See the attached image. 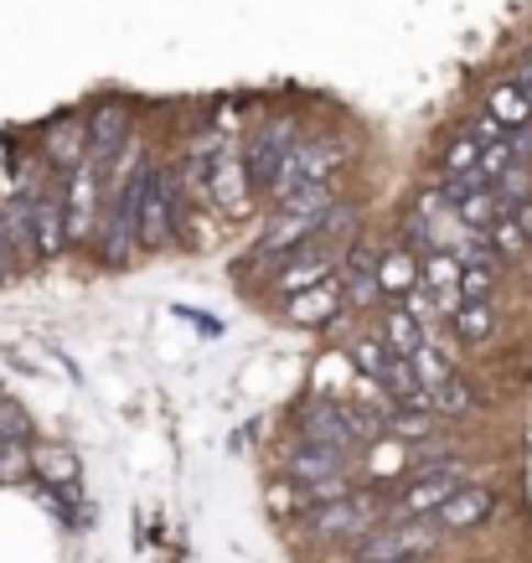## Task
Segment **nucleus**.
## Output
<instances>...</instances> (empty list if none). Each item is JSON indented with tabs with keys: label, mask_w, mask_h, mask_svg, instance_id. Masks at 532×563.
<instances>
[{
	"label": "nucleus",
	"mask_w": 532,
	"mask_h": 563,
	"mask_svg": "<svg viewBox=\"0 0 532 563\" xmlns=\"http://www.w3.org/2000/svg\"><path fill=\"white\" fill-rule=\"evenodd\" d=\"M16 233H11V222H5V202H0V285L16 274Z\"/></svg>",
	"instance_id": "32"
},
{
	"label": "nucleus",
	"mask_w": 532,
	"mask_h": 563,
	"mask_svg": "<svg viewBox=\"0 0 532 563\" xmlns=\"http://www.w3.org/2000/svg\"><path fill=\"white\" fill-rule=\"evenodd\" d=\"M248 191H254V181H248V166H243L239 155L228 151L223 161H218V176H212V207H223V212H243Z\"/></svg>",
	"instance_id": "17"
},
{
	"label": "nucleus",
	"mask_w": 532,
	"mask_h": 563,
	"mask_svg": "<svg viewBox=\"0 0 532 563\" xmlns=\"http://www.w3.org/2000/svg\"><path fill=\"white\" fill-rule=\"evenodd\" d=\"M124 151H130V109L124 103L93 109V120H88V161L103 166V172H114Z\"/></svg>",
	"instance_id": "12"
},
{
	"label": "nucleus",
	"mask_w": 532,
	"mask_h": 563,
	"mask_svg": "<svg viewBox=\"0 0 532 563\" xmlns=\"http://www.w3.org/2000/svg\"><path fill=\"white\" fill-rule=\"evenodd\" d=\"M409 362H413V373H419V383H424V388H440V383H450V377H455V362L445 357V346H434V336L424 346H419V352H409Z\"/></svg>",
	"instance_id": "24"
},
{
	"label": "nucleus",
	"mask_w": 532,
	"mask_h": 563,
	"mask_svg": "<svg viewBox=\"0 0 532 563\" xmlns=\"http://www.w3.org/2000/svg\"><path fill=\"white\" fill-rule=\"evenodd\" d=\"M465 486V465H445V471H419L394 501V522H413V517H434L450 496Z\"/></svg>",
	"instance_id": "10"
},
{
	"label": "nucleus",
	"mask_w": 532,
	"mask_h": 563,
	"mask_svg": "<svg viewBox=\"0 0 532 563\" xmlns=\"http://www.w3.org/2000/svg\"><path fill=\"white\" fill-rule=\"evenodd\" d=\"M300 145H306V135H300V120H295V114H279V120L264 124L254 135V145H248V155H243L254 191H275L285 166H290V155L300 151Z\"/></svg>",
	"instance_id": "5"
},
{
	"label": "nucleus",
	"mask_w": 532,
	"mask_h": 563,
	"mask_svg": "<svg viewBox=\"0 0 532 563\" xmlns=\"http://www.w3.org/2000/svg\"><path fill=\"white\" fill-rule=\"evenodd\" d=\"M346 166V145L336 135H321V140H306L300 151L290 155V166H285V176H279V187L269 191L275 202H285V197H295V191L306 187H331V176Z\"/></svg>",
	"instance_id": "6"
},
{
	"label": "nucleus",
	"mask_w": 532,
	"mask_h": 563,
	"mask_svg": "<svg viewBox=\"0 0 532 563\" xmlns=\"http://www.w3.org/2000/svg\"><path fill=\"white\" fill-rule=\"evenodd\" d=\"M32 465L47 481H57V486H73V481H78V455H73V450H63V444H57V450H36Z\"/></svg>",
	"instance_id": "27"
},
{
	"label": "nucleus",
	"mask_w": 532,
	"mask_h": 563,
	"mask_svg": "<svg viewBox=\"0 0 532 563\" xmlns=\"http://www.w3.org/2000/svg\"><path fill=\"white\" fill-rule=\"evenodd\" d=\"M419 274H424V254L413 243H394L383 249V300H403L409 290H419Z\"/></svg>",
	"instance_id": "16"
},
{
	"label": "nucleus",
	"mask_w": 532,
	"mask_h": 563,
	"mask_svg": "<svg viewBox=\"0 0 532 563\" xmlns=\"http://www.w3.org/2000/svg\"><path fill=\"white\" fill-rule=\"evenodd\" d=\"M430 398H434V413H440V419H470V413L486 409V393L476 388L470 377H461V373L450 377V383H440Z\"/></svg>",
	"instance_id": "18"
},
{
	"label": "nucleus",
	"mask_w": 532,
	"mask_h": 563,
	"mask_svg": "<svg viewBox=\"0 0 532 563\" xmlns=\"http://www.w3.org/2000/svg\"><path fill=\"white\" fill-rule=\"evenodd\" d=\"M481 155H486V145H476L470 135H461L445 155H440V176H476L481 172Z\"/></svg>",
	"instance_id": "26"
},
{
	"label": "nucleus",
	"mask_w": 532,
	"mask_h": 563,
	"mask_svg": "<svg viewBox=\"0 0 532 563\" xmlns=\"http://www.w3.org/2000/svg\"><path fill=\"white\" fill-rule=\"evenodd\" d=\"M486 233H491V243H497V254H501V258H522V254H528V249H532L528 228L517 222V212H501V218L491 222Z\"/></svg>",
	"instance_id": "25"
},
{
	"label": "nucleus",
	"mask_w": 532,
	"mask_h": 563,
	"mask_svg": "<svg viewBox=\"0 0 532 563\" xmlns=\"http://www.w3.org/2000/svg\"><path fill=\"white\" fill-rule=\"evenodd\" d=\"M512 84H517V88H522V93H528V99H532V63H528V68H517V78H512Z\"/></svg>",
	"instance_id": "33"
},
{
	"label": "nucleus",
	"mask_w": 532,
	"mask_h": 563,
	"mask_svg": "<svg viewBox=\"0 0 532 563\" xmlns=\"http://www.w3.org/2000/svg\"><path fill=\"white\" fill-rule=\"evenodd\" d=\"M450 325H455V336H461L465 346H481L497 336V306H491V300H470V306H461L450 316Z\"/></svg>",
	"instance_id": "21"
},
{
	"label": "nucleus",
	"mask_w": 532,
	"mask_h": 563,
	"mask_svg": "<svg viewBox=\"0 0 532 563\" xmlns=\"http://www.w3.org/2000/svg\"><path fill=\"white\" fill-rule=\"evenodd\" d=\"M378 336L394 346L398 357H409V352H419V346L430 342V325L419 321V316H409L403 306H394L388 316H383V331H378Z\"/></svg>",
	"instance_id": "19"
},
{
	"label": "nucleus",
	"mask_w": 532,
	"mask_h": 563,
	"mask_svg": "<svg viewBox=\"0 0 532 563\" xmlns=\"http://www.w3.org/2000/svg\"><path fill=\"white\" fill-rule=\"evenodd\" d=\"M486 109H491V114L507 124V135H522V130H532V99L517 84H497V88H491Z\"/></svg>",
	"instance_id": "20"
},
{
	"label": "nucleus",
	"mask_w": 532,
	"mask_h": 563,
	"mask_svg": "<svg viewBox=\"0 0 532 563\" xmlns=\"http://www.w3.org/2000/svg\"><path fill=\"white\" fill-rule=\"evenodd\" d=\"M409 563H424V559H409Z\"/></svg>",
	"instance_id": "35"
},
{
	"label": "nucleus",
	"mask_w": 532,
	"mask_h": 563,
	"mask_svg": "<svg viewBox=\"0 0 532 563\" xmlns=\"http://www.w3.org/2000/svg\"><path fill=\"white\" fill-rule=\"evenodd\" d=\"M342 290L346 310H373L383 300V243L352 239L342 254Z\"/></svg>",
	"instance_id": "9"
},
{
	"label": "nucleus",
	"mask_w": 532,
	"mask_h": 563,
	"mask_svg": "<svg viewBox=\"0 0 532 563\" xmlns=\"http://www.w3.org/2000/svg\"><path fill=\"white\" fill-rule=\"evenodd\" d=\"M357 461V450H336V444H315V440H300L285 455V476L295 481H331V476H346V465Z\"/></svg>",
	"instance_id": "14"
},
{
	"label": "nucleus",
	"mask_w": 532,
	"mask_h": 563,
	"mask_svg": "<svg viewBox=\"0 0 532 563\" xmlns=\"http://www.w3.org/2000/svg\"><path fill=\"white\" fill-rule=\"evenodd\" d=\"M346 357H352V367H357L362 377H367V383H383V373H388V367H394V346L383 342V336H362V342H352L346 346Z\"/></svg>",
	"instance_id": "22"
},
{
	"label": "nucleus",
	"mask_w": 532,
	"mask_h": 563,
	"mask_svg": "<svg viewBox=\"0 0 532 563\" xmlns=\"http://www.w3.org/2000/svg\"><path fill=\"white\" fill-rule=\"evenodd\" d=\"M491 512H497V492H491V486H481V481H465L461 492H455L445 507L434 512V528H440V532H470V528H481Z\"/></svg>",
	"instance_id": "13"
},
{
	"label": "nucleus",
	"mask_w": 532,
	"mask_h": 563,
	"mask_svg": "<svg viewBox=\"0 0 532 563\" xmlns=\"http://www.w3.org/2000/svg\"><path fill=\"white\" fill-rule=\"evenodd\" d=\"M88 161V120H57L47 130V172L63 181Z\"/></svg>",
	"instance_id": "15"
},
{
	"label": "nucleus",
	"mask_w": 532,
	"mask_h": 563,
	"mask_svg": "<svg viewBox=\"0 0 532 563\" xmlns=\"http://www.w3.org/2000/svg\"><path fill=\"white\" fill-rule=\"evenodd\" d=\"M445 532H434L430 517H413V522H383L367 538L352 543V559L357 563H409V559H430L434 543Z\"/></svg>",
	"instance_id": "4"
},
{
	"label": "nucleus",
	"mask_w": 532,
	"mask_h": 563,
	"mask_svg": "<svg viewBox=\"0 0 532 563\" xmlns=\"http://www.w3.org/2000/svg\"><path fill=\"white\" fill-rule=\"evenodd\" d=\"M497 295V269H481V264H465L461 274V300L470 306V300H491Z\"/></svg>",
	"instance_id": "29"
},
{
	"label": "nucleus",
	"mask_w": 532,
	"mask_h": 563,
	"mask_svg": "<svg viewBox=\"0 0 532 563\" xmlns=\"http://www.w3.org/2000/svg\"><path fill=\"white\" fill-rule=\"evenodd\" d=\"M461 135H470L476 145H501V140H507V124H501L491 109H481V114H470V124H465Z\"/></svg>",
	"instance_id": "31"
},
{
	"label": "nucleus",
	"mask_w": 532,
	"mask_h": 563,
	"mask_svg": "<svg viewBox=\"0 0 532 563\" xmlns=\"http://www.w3.org/2000/svg\"><path fill=\"white\" fill-rule=\"evenodd\" d=\"M0 440L32 444V419H26V409H21L16 398H0Z\"/></svg>",
	"instance_id": "30"
},
{
	"label": "nucleus",
	"mask_w": 532,
	"mask_h": 563,
	"mask_svg": "<svg viewBox=\"0 0 532 563\" xmlns=\"http://www.w3.org/2000/svg\"><path fill=\"white\" fill-rule=\"evenodd\" d=\"M331 274H342V254H336L326 239H310L306 249H295L290 258H279L275 269H269V290H275L279 300H290V295L321 285Z\"/></svg>",
	"instance_id": "8"
},
{
	"label": "nucleus",
	"mask_w": 532,
	"mask_h": 563,
	"mask_svg": "<svg viewBox=\"0 0 532 563\" xmlns=\"http://www.w3.org/2000/svg\"><path fill=\"white\" fill-rule=\"evenodd\" d=\"M517 222H522V228H528V239H532V197L522 207H517Z\"/></svg>",
	"instance_id": "34"
},
{
	"label": "nucleus",
	"mask_w": 532,
	"mask_h": 563,
	"mask_svg": "<svg viewBox=\"0 0 532 563\" xmlns=\"http://www.w3.org/2000/svg\"><path fill=\"white\" fill-rule=\"evenodd\" d=\"M181 222H187V176L171 166H155L145 207H140V249H151V254L171 249Z\"/></svg>",
	"instance_id": "2"
},
{
	"label": "nucleus",
	"mask_w": 532,
	"mask_h": 563,
	"mask_svg": "<svg viewBox=\"0 0 532 563\" xmlns=\"http://www.w3.org/2000/svg\"><path fill=\"white\" fill-rule=\"evenodd\" d=\"M63 202H68V239L84 243L99 233L103 207H109V187H103V166L84 161L73 176H63Z\"/></svg>",
	"instance_id": "7"
},
{
	"label": "nucleus",
	"mask_w": 532,
	"mask_h": 563,
	"mask_svg": "<svg viewBox=\"0 0 532 563\" xmlns=\"http://www.w3.org/2000/svg\"><path fill=\"white\" fill-rule=\"evenodd\" d=\"M155 155H135V145L120 155L114 166V187H109V207H103L99 222V264L103 269H130L140 249V207H145V191H151L155 176Z\"/></svg>",
	"instance_id": "1"
},
{
	"label": "nucleus",
	"mask_w": 532,
	"mask_h": 563,
	"mask_svg": "<svg viewBox=\"0 0 532 563\" xmlns=\"http://www.w3.org/2000/svg\"><path fill=\"white\" fill-rule=\"evenodd\" d=\"M279 310H285V321H290V325H306V331H326V325L346 310L342 274H331V279H321V285H310V290L290 295V300H279Z\"/></svg>",
	"instance_id": "11"
},
{
	"label": "nucleus",
	"mask_w": 532,
	"mask_h": 563,
	"mask_svg": "<svg viewBox=\"0 0 532 563\" xmlns=\"http://www.w3.org/2000/svg\"><path fill=\"white\" fill-rule=\"evenodd\" d=\"M383 413H388V434L394 440H413V444L434 440V419H440L434 409H403V404H394V409H383Z\"/></svg>",
	"instance_id": "23"
},
{
	"label": "nucleus",
	"mask_w": 532,
	"mask_h": 563,
	"mask_svg": "<svg viewBox=\"0 0 532 563\" xmlns=\"http://www.w3.org/2000/svg\"><path fill=\"white\" fill-rule=\"evenodd\" d=\"M378 528V501H367V496H342V501H326V507H310L295 532L310 538V543H357L367 532Z\"/></svg>",
	"instance_id": "3"
},
{
	"label": "nucleus",
	"mask_w": 532,
	"mask_h": 563,
	"mask_svg": "<svg viewBox=\"0 0 532 563\" xmlns=\"http://www.w3.org/2000/svg\"><path fill=\"white\" fill-rule=\"evenodd\" d=\"M36 465H32V450L21 440H0V486H11V481H26Z\"/></svg>",
	"instance_id": "28"
}]
</instances>
